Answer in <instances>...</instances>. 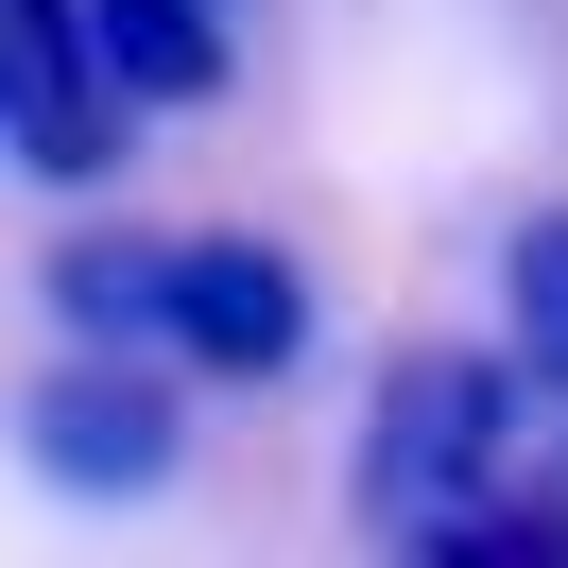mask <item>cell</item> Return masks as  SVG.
Here are the masks:
<instances>
[{
  "label": "cell",
  "instance_id": "1",
  "mask_svg": "<svg viewBox=\"0 0 568 568\" xmlns=\"http://www.w3.org/2000/svg\"><path fill=\"white\" fill-rule=\"evenodd\" d=\"M534 362H483V345H414L379 379V414H362V517L396 534V551L448 568L465 517H483L499 483H517V430H534Z\"/></svg>",
  "mask_w": 568,
  "mask_h": 568
},
{
  "label": "cell",
  "instance_id": "2",
  "mask_svg": "<svg viewBox=\"0 0 568 568\" xmlns=\"http://www.w3.org/2000/svg\"><path fill=\"white\" fill-rule=\"evenodd\" d=\"M139 139V87H121L104 18L87 0H0V155L36 190H104Z\"/></svg>",
  "mask_w": 568,
  "mask_h": 568
},
{
  "label": "cell",
  "instance_id": "3",
  "mask_svg": "<svg viewBox=\"0 0 568 568\" xmlns=\"http://www.w3.org/2000/svg\"><path fill=\"white\" fill-rule=\"evenodd\" d=\"M155 362H173V345H155ZM155 362H139V345H70L36 396H18V448H36L52 499H155V483H173L190 414H173Z\"/></svg>",
  "mask_w": 568,
  "mask_h": 568
},
{
  "label": "cell",
  "instance_id": "4",
  "mask_svg": "<svg viewBox=\"0 0 568 568\" xmlns=\"http://www.w3.org/2000/svg\"><path fill=\"white\" fill-rule=\"evenodd\" d=\"M155 345L207 362V379H293L311 362V276L242 224H190V242H155Z\"/></svg>",
  "mask_w": 568,
  "mask_h": 568
},
{
  "label": "cell",
  "instance_id": "5",
  "mask_svg": "<svg viewBox=\"0 0 568 568\" xmlns=\"http://www.w3.org/2000/svg\"><path fill=\"white\" fill-rule=\"evenodd\" d=\"M87 18H104V52H121V87H139V104H224V0H87Z\"/></svg>",
  "mask_w": 568,
  "mask_h": 568
},
{
  "label": "cell",
  "instance_id": "6",
  "mask_svg": "<svg viewBox=\"0 0 568 568\" xmlns=\"http://www.w3.org/2000/svg\"><path fill=\"white\" fill-rule=\"evenodd\" d=\"M52 327L70 345H155V242H52Z\"/></svg>",
  "mask_w": 568,
  "mask_h": 568
},
{
  "label": "cell",
  "instance_id": "7",
  "mask_svg": "<svg viewBox=\"0 0 568 568\" xmlns=\"http://www.w3.org/2000/svg\"><path fill=\"white\" fill-rule=\"evenodd\" d=\"M499 311H517V362L568 396V207H534L517 242H499Z\"/></svg>",
  "mask_w": 568,
  "mask_h": 568
},
{
  "label": "cell",
  "instance_id": "8",
  "mask_svg": "<svg viewBox=\"0 0 568 568\" xmlns=\"http://www.w3.org/2000/svg\"><path fill=\"white\" fill-rule=\"evenodd\" d=\"M448 568H568V483H499Z\"/></svg>",
  "mask_w": 568,
  "mask_h": 568
},
{
  "label": "cell",
  "instance_id": "9",
  "mask_svg": "<svg viewBox=\"0 0 568 568\" xmlns=\"http://www.w3.org/2000/svg\"><path fill=\"white\" fill-rule=\"evenodd\" d=\"M224 18H242V0H224Z\"/></svg>",
  "mask_w": 568,
  "mask_h": 568
}]
</instances>
